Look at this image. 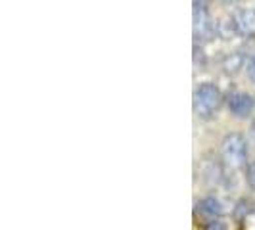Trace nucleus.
I'll list each match as a JSON object with an SVG mask.
<instances>
[{
    "label": "nucleus",
    "instance_id": "f257e3e1",
    "mask_svg": "<svg viewBox=\"0 0 255 230\" xmlns=\"http://www.w3.org/2000/svg\"><path fill=\"white\" fill-rule=\"evenodd\" d=\"M225 102H227V96L223 94V90L215 83L204 81L194 90V100H192L194 115L202 121H211L217 117Z\"/></svg>",
    "mask_w": 255,
    "mask_h": 230
},
{
    "label": "nucleus",
    "instance_id": "f03ea898",
    "mask_svg": "<svg viewBox=\"0 0 255 230\" xmlns=\"http://www.w3.org/2000/svg\"><path fill=\"white\" fill-rule=\"evenodd\" d=\"M248 140L240 132H229L221 140V161L227 171H240L248 161Z\"/></svg>",
    "mask_w": 255,
    "mask_h": 230
},
{
    "label": "nucleus",
    "instance_id": "7ed1b4c3",
    "mask_svg": "<svg viewBox=\"0 0 255 230\" xmlns=\"http://www.w3.org/2000/svg\"><path fill=\"white\" fill-rule=\"evenodd\" d=\"M194 40H196V44L200 42H207V40H211V38L217 37V33H215V21L211 19V15H209V10H207V4H205L204 0H194Z\"/></svg>",
    "mask_w": 255,
    "mask_h": 230
},
{
    "label": "nucleus",
    "instance_id": "20e7f679",
    "mask_svg": "<svg viewBox=\"0 0 255 230\" xmlns=\"http://www.w3.org/2000/svg\"><path fill=\"white\" fill-rule=\"evenodd\" d=\"M227 108L229 112L234 117H250L255 110V98L248 92H242V90H234V92H229L227 94Z\"/></svg>",
    "mask_w": 255,
    "mask_h": 230
},
{
    "label": "nucleus",
    "instance_id": "39448f33",
    "mask_svg": "<svg viewBox=\"0 0 255 230\" xmlns=\"http://www.w3.org/2000/svg\"><path fill=\"white\" fill-rule=\"evenodd\" d=\"M232 15H234V21H236L240 37L255 38V10L254 8H238Z\"/></svg>",
    "mask_w": 255,
    "mask_h": 230
},
{
    "label": "nucleus",
    "instance_id": "423d86ee",
    "mask_svg": "<svg viewBox=\"0 0 255 230\" xmlns=\"http://www.w3.org/2000/svg\"><path fill=\"white\" fill-rule=\"evenodd\" d=\"M244 65H246V54L244 52H229L221 60V69H223L225 75L229 77L238 75L244 69Z\"/></svg>",
    "mask_w": 255,
    "mask_h": 230
},
{
    "label": "nucleus",
    "instance_id": "0eeeda50",
    "mask_svg": "<svg viewBox=\"0 0 255 230\" xmlns=\"http://www.w3.org/2000/svg\"><path fill=\"white\" fill-rule=\"evenodd\" d=\"M215 33L221 40H232L234 37H240L238 27L234 21V15H223L215 21Z\"/></svg>",
    "mask_w": 255,
    "mask_h": 230
},
{
    "label": "nucleus",
    "instance_id": "6e6552de",
    "mask_svg": "<svg viewBox=\"0 0 255 230\" xmlns=\"http://www.w3.org/2000/svg\"><path fill=\"white\" fill-rule=\"evenodd\" d=\"M198 211L207 219H221L223 213H225L223 204L219 202L217 198H213V196H207L204 200H200L198 202Z\"/></svg>",
    "mask_w": 255,
    "mask_h": 230
},
{
    "label": "nucleus",
    "instance_id": "1a4fd4ad",
    "mask_svg": "<svg viewBox=\"0 0 255 230\" xmlns=\"http://www.w3.org/2000/svg\"><path fill=\"white\" fill-rule=\"evenodd\" d=\"M254 209H255L254 204H252L250 200L242 198V200H238V204L234 205L232 215H234V219H236V221H244L248 215H252V213H254Z\"/></svg>",
    "mask_w": 255,
    "mask_h": 230
},
{
    "label": "nucleus",
    "instance_id": "9d476101",
    "mask_svg": "<svg viewBox=\"0 0 255 230\" xmlns=\"http://www.w3.org/2000/svg\"><path fill=\"white\" fill-rule=\"evenodd\" d=\"M204 230H229V225L223 219H209L205 223Z\"/></svg>",
    "mask_w": 255,
    "mask_h": 230
},
{
    "label": "nucleus",
    "instance_id": "9b49d317",
    "mask_svg": "<svg viewBox=\"0 0 255 230\" xmlns=\"http://www.w3.org/2000/svg\"><path fill=\"white\" fill-rule=\"evenodd\" d=\"M246 182L252 188V192H255V161H252L250 165L246 167Z\"/></svg>",
    "mask_w": 255,
    "mask_h": 230
},
{
    "label": "nucleus",
    "instance_id": "f8f14e48",
    "mask_svg": "<svg viewBox=\"0 0 255 230\" xmlns=\"http://www.w3.org/2000/svg\"><path fill=\"white\" fill-rule=\"evenodd\" d=\"M246 71H248V77H250V81L252 83H255V56L248 62V65H246Z\"/></svg>",
    "mask_w": 255,
    "mask_h": 230
},
{
    "label": "nucleus",
    "instance_id": "ddd939ff",
    "mask_svg": "<svg viewBox=\"0 0 255 230\" xmlns=\"http://www.w3.org/2000/svg\"><path fill=\"white\" fill-rule=\"evenodd\" d=\"M250 136H252V138L255 140V119L252 121V123H250Z\"/></svg>",
    "mask_w": 255,
    "mask_h": 230
},
{
    "label": "nucleus",
    "instance_id": "4468645a",
    "mask_svg": "<svg viewBox=\"0 0 255 230\" xmlns=\"http://www.w3.org/2000/svg\"><path fill=\"white\" fill-rule=\"evenodd\" d=\"M225 4H234V2H238V0H223Z\"/></svg>",
    "mask_w": 255,
    "mask_h": 230
},
{
    "label": "nucleus",
    "instance_id": "2eb2a0df",
    "mask_svg": "<svg viewBox=\"0 0 255 230\" xmlns=\"http://www.w3.org/2000/svg\"><path fill=\"white\" fill-rule=\"evenodd\" d=\"M254 10H255V8H254Z\"/></svg>",
    "mask_w": 255,
    "mask_h": 230
}]
</instances>
